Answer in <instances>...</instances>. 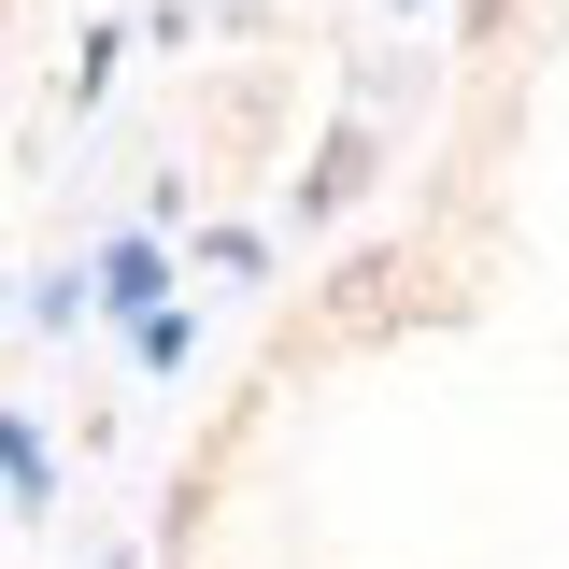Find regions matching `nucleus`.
I'll list each match as a JSON object with an SVG mask.
<instances>
[{
	"mask_svg": "<svg viewBox=\"0 0 569 569\" xmlns=\"http://www.w3.org/2000/svg\"><path fill=\"white\" fill-rule=\"evenodd\" d=\"M399 313H413V257H385V242H370V257L328 271V313H313V328H328V342H385Z\"/></svg>",
	"mask_w": 569,
	"mask_h": 569,
	"instance_id": "obj_1",
	"label": "nucleus"
}]
</instances>
